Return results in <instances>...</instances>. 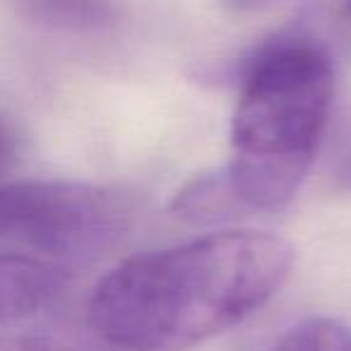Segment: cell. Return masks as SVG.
Instances as JSON below:
<instances>
[{
	"mask_svg": "<svg viewBox=\"0 0 351 351\" xmlns=\"http://www.w3.org/2000/svg\"><path fill=\"white\" fill-rule=\"evenodd\" d=\"M293 248L267 231H219L123 260L89 298V325L125 351H186L272 301Z\"/></svg>",
	"mask_w": 351,
	"mask_h": 351,
	"instance_id": "obj_1",
	"label": "cell"
},
{
	"mask_svg": "<svg viewBox=\"0 0 351 351\" xmlns=\"http://www.w3.org/2000/svg\"><path fill=\"white\" fill-rule=\"evenodd\" d=\"M335 73L320 44L284 36L255 53L231 118L226 181L250 210L287 207L301 188L330 116Z\"/></svg>",
	"mask_w": 351,
	"mask_h": 351,
	"instance_id": "obj_2",
	"label": "cell"
},
{
	"mask_svg": "<svg viewBox=\"0 0 351 351\" xmlns=\"http://www.w3.org/2000/svg\"><path fill=\"white\" fill-rule=\"evenodd\" d=\"M130 219L125 197L77 181L0 186V243L41 258H94L111 248Z\"/></svg>",
	"mask_w": 351,
	"mask_h": 351,
	"instance_id": "obj_3",
	"label": "cell"
},
{
	"mask_svg": "<svg viewBox=\"0 0 351 351\" xmlns=\"http://www.w3.org/2000/svg\"><path fill=\"white\" fill-rule=\"evenodd\" d=\"M70 282L68 267L34 253L0 250V325L49 308Z\"/></svg>",
	"mask_w": 351,
	"mask_h": 351,
	"instance_id": "obj_4",
	"label": "cell"
},
{
	"mask_svg": "<svg viewBox=\"0 0 351 351\" xmlns=\"http://www.w3.org/2000/svg\"><path fill=\"white\" fill-rule=\"evenodd\" d=\"M269 351H351V327L335 317H308L284 332Z\"/></svg>",
	"mask_w": 351,
	"mask_h": 351,
	"instance_id": "obj_5",
	"label": "cell"
},
{
	"mask_svg": "<svg viewBox=\"0 0 351 351\" xmlns=\"http://www.w3.org/2000/svg\"><path fill=\"white\" fill-rule=\"evenodd\" d=\"M231 205H239V200L231 193L226 181V173L221 176H202L193 181L183 193L176 197V212L188 219H207V217L224 215Z\"/></svg>",
	"mask_w": 351,
	"mask_h": 351,
	"instance_id": "obj_6",
	"label": "cell"
},
{
	"mask_svg": "<svg viewBox=\"0 0 351 351\" xmlns=\"http://www.w3.org/2000/svg\"><path fill=\"white\" fill-rule=\"evenodd\" d=\"M12 152H15V135L5 123L0 121V171L10 164Z\"/></svg>",
	"mask_w": 351,
	"mask_h": 351,
	"instance_id": "obj_7",
	"label": "cell"
},
{
	"mask_svg": "<svg viewBox=\"0 0 351 351\" xmlns=\"http://www.w3.org/2000/svg\"><path fill=\"white\" fill-rule=\"evenodd\" d=\"M234 8H258L263 3H269V0H229Z\"/></svg>",
	"mask_w": 351,
	"mask_h": 351,
	"instance_id": "obj_8",
	"label": "cell"
},
{
	"mask_svg": "<svg viewBox=\"0 0 351 351\" xmlns=\"http://www.w3.org/2000/svg\"><path fill=\"white\" fill-rule=\"evenodd\" d=\"M344 8H346V15L351 17V0H346V3H344Z\"/></svg>",
	"mask_w": 351,
	"mask_h": 351,
	"instance_id": "obj_9",
	"label": "cell"
}]
</instances>
